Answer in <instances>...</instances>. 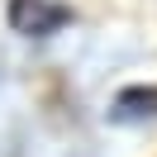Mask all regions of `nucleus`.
<instances>
[{
  "label": "nucleus",
  "mask_w": 157,
  "mask_h": 157,
  "mask_svg": "<svg viewBox=\"0 0 157 157\" xmlns=\"http://www.w3.org/2000/svg\"><path fill=\"white\" fill-rule=\"evenodd\" d=\"M71 19L67 5H52V0H10V24L29 38H43V33H57L62 24Z\"/></svg>",
  "instance_id": "f257e3e1"
},
{
  "label": "nucleus",
  "mask_w": 157,
  "mask_h": 157,
  "mask_svg": "<svg viewBox=\"0 0 157 157\" xmlns=\"http://www.w3.org/2000/svg\"><path fill=\"white\" fill-rule=\"evenodd\" d=\"M133 114H157V90H124V100L114 105V119H133Z\"/></svg>",
  "instance_id": "f03ea898"
}]
</instances>
